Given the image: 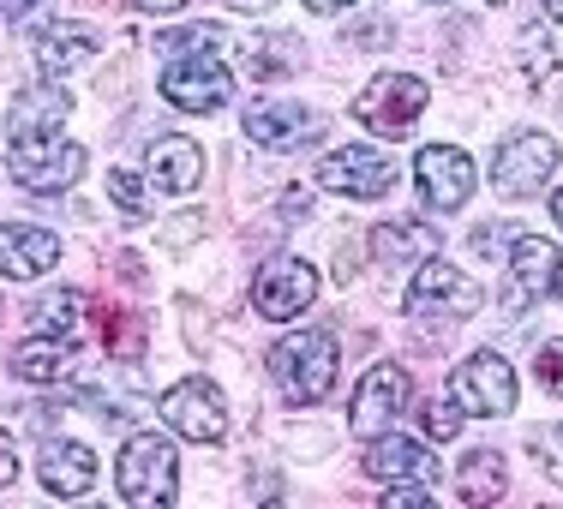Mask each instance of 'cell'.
Listing matches in <instances>:
<instances>
[{
    "instance_id": "23",
    "label": "cell",
    "mask_w": 563,
    "mask_h": 509,
    "mask_svg": "<svg viewBox=\"0 0 563 509\" xmlns=\"http://www.w3.org/2000/svg\"><path fill=\"white\" fill-rule=\"evenodd\" d=\"M12 372L24 384H60L73 372V354H66L60 336H36V342H19L12 347Z\"/></svg>"
},
{
    "instance_id": "14",
    "label": "cell",
    "mask_w": 563,
    "mask_h": 509,
    "mask_svg": "<svg viewBox=\"0 0 563 509\" xmlns=\"http://www.w3.org/2000/svg\"><path fill=\"white\" fill-rule=\"evenodd\" d=\"M408 396H413L408 366H372L366 378H360V390H354V432L372 438L378 425H390L396 413L408 408Z\"/></svg>"
},
{
    "instance_id": "30",
    "label": "cell",
    "mask_w": 563,
    "mask_h": 509,
    "mask_svg": "<svg viewBox=\"0 0 563 509\" xmlns=\"http://www.w3.org/2000/svg\"><path fill=\"white\" fill-rule=\"evenodd\" d=\"M384 504H390V509H432V491L413 486V479H401V486L384 491Z\"/></svg>"
},
{
    "instance_id": "4",
    "label": "cell",
    "mask_w": 563,
    "mask_h": 509,
    "mask_svg": "<svg viewBox=\"0 0 563 509\" xmlns=\"http://www.w3.org/2000/svg\"><path fill=\"white\" fill-rule=\"evenodd\" d=\"M120 498L151 504V509H168L180 498V462H174L168 438L132 432L126 444H120Z\"/></svg>"
},
{
    "instance_id": "5",
    "label": "cell",
    "mask_w": 563,
    "mask_h": 509,
    "mask_svg": "<svg viewBox=\"0 0 563 509\" xmlns=\"http://www.w3.org/2000/svg\"><path fill=\"white\" fill-rule=\"evenodd\" d=\"M420 109H426V78L413 73H384L354 97V120L372 126L378 139H408L420 126Z\"/></svg>"
},
{
    "instance_id": "2",
    "label": "cell",
    "mask_w": 563,
    "mask_h": 509,
    "mask_svg": "<svg viewBox=\"0 0 563 509\" xmlns=\"http://www.w3.org/2000/svg\"><path fill=\"white\" fill-rule=\"evenodd\" d=\"M7 168L19 174V186L31 192H66L85 174V144H73L60 126H12Z\"/></svg>"
},
{
    "instance_id": "18",
    "label": "cell",
    "mask_w": 563,
    "mask_h": 509,
    "mask_svg": "<svg viewBox=\"0 0 563 509\" xmlns=\"http://www.w3.org/2000/svg\"><path fill=\"white\" fill-rule=\"evenodd\" d=\"M144 174H151L163 192L180 198V192H198V180H205V156H198L192 139L174 132V139H156L151 151H144Z\"/></svg>"
},
{
    "instance_id": "7",
    "label": "cell",
    "mask_w": 563,
    "mask_h": 509,
    "mask_svg": "<svg viewBox=\"0 0 563 509\" xmlns=\"http://www.w3.org/2000/svg\"><path fill=\"white\" fill-rule=\"evenodd\" d=\"M563 163L558 139L552 132H516V139L498 144V168H492V180H498L504 198H533L552 186V174Z\"/></svg>"
},
{
    "instance_id": "32",
    "label": "cell",
    "mask_w": 563,
    "mask_h": 509,
    "mask_svg": "<svg viewBox=\"0 0 563 509\" xmlns=\"http://www.w3.org/2000/svg\"><path fill=\"white\" fill-rule=\"evenodd\" d=\"M31 7H36V0H0V19L19 24V19H31Z\"/></svg>"
},
{
    "instance_id": "6",
    "label": "cell",
    "mask_w": 563,
    "mask_h": 509,
    "mask_svg": "<svg viewBox=\"0 0 563 509\" xmlns=\"http://www.w3.org/2000/svg\"><path fill=\"white\" fill-rule=\"evenodd\" d=\"M450 396H455V408L479 413V420H498V413L516 408V366L504 354H492V347H479V354H467L450 372Z\"/></svg>"
},
{
    "instance_id": "21",
    "label": "cell",
    "mask_w": 563,
    "mask_h": 509,
    "mask_svg": "<svg viewBox=\"0 0 563 509\" xmlns=\"http://www.w3.org/2000/svg\"><path fill=\"white\" fill-rule=\"evenodd\" d=\"M85 294L78 288H55V294H43V300L31 306V324H36V336H60V342H78L85 336Z\"/></svg>"
},
{
    "instance_id": "24",
    "label": "cell",
    "mask_w": 563,
    "mask_h": 509,
    "mask_svg": "<svg viewBox=\"0 0 563 509\" xmlns=\"http://www.w3.org/2000/svg\"><path fill=\"white\" fill-rule=\"evenodd\" d=\"M420 252H438V228H420V222H378L372 228V258L378 264H408Z\"/></svg>"
},
{
    "instance_id": "29",
    "label": "cell",
    "mask_w": 563,
    "mask_h": 509,
    "mask_svg": "<svg viewBox=\"0 0 563 509\" xmlns=\"http://www.w3.org/2000/svg\"><path fill=\"white\" fill-rule=\"evenodd\" d=\"M540 384L552 396H563V342H545L540 347Z\"/></svg>"
},
{
    "instance_id": "15",
    "label": "cell",
    "mask_w": 563,
    "mask_h": 509,
    "mask_svg": "<svg viewBox=\"0 0 563 509\" xmlns=\"http://www.w3.org/2000/svg\"><path fill=\"white\" fill-rule=\"evenodd\" d=\"M246 139L264 144V151H300V144L318 139V114L306 102H252L246 109Z\"/></svg>"
},
{
    "instance_id": "19",
    "label": "cell",
    "mask_w": 563,
    "mask_h": 509,
    "mask_svg": "<svg viewBox=\"0 0 563 509\" xmlns=\"http://www.w3.org/2000/svg\"><path fill=\"white\" fill-rule=\"evenodd\" d=\"M36 479L55 498H85L97 486V455H90V444H48L43 462H36Z\"/></svg>"
},
{
    "instance_id": "34",
    "label": "cell",
    "mask_w": 563,
    "mask_h": 509,
    "mask_svg": "<svg viewBox=\"0 0 563 509\" xmlns=\"http://www.w3.org/2000/svg\"><path fill=\"white\" fill-rule=\"evenodd\" d=\"M139 12H174V7H186V0H132Z\"/></svg>"
},
{
    "instance_id": "13",
    "label": "cell",
    "mask_w": 563,
    "mask_h": 509,
    "mask_svg": "<svg viewBox=\"0 0 563 509\" xmlns=\"http://www.w3.org/2000/svg\"><path fill=\"white\" fill-rule=\"evenodd\" d=\"M312 300H318V270L306 258H276V264H264L258 283H252V306H258L264 318H300Z\"/></svg>"
},
{
    "instance_id": "12",
    "label": "cell",
    "mask_w": 563,
    "mask_h": 509,
    "mask_svg": "<svg viewBox=\"0 0 563 509\" xmlns=\"http://www.w3.org/2000/svg\"><path fill=\"white\" fill-rule=\"evenodd\" d=\"M312 180L330 186V192H342V198H384L396 180V168H390V156H378L372 144H347V151H330L324 163H318Z\"/></svg>"
},
{
    "instance_id": "1",
    "label": "cell",
    "mask_w": 563,
    "mask_h": 509,
    "mask_svg": "<svg viewBox=\"0 0 563 509\" xmlns=\"http://www.w3.org/2000/svg\"><path fill=\"white\" fill-rule=\"evenodd\" d=\"M163 55H168V73H163V97L186 114H217L234 90L228 78V55H222V31L217 24H186V31L163 36Z\"/></svg>"
},
{
    "instance_id": "31",
    "label": "cell",
    "mask_w": 563,
    "mask_h": 509,
    "mask_svg": "<svg viewBox=\"0 0 563 509\" xmlns=\"http://www.w3.org/2000/svg\"><path fill=\"white\" fill-rule=\"evenodd\" d=\"M12 479H19V455H12L7 432H0V486H12Z\"/></svg>"
},
{
    "instance_id": "33",
    "label": "cell",
    "mask_w": 563,
    "mask_h": 509,
    "mask_svg": "<svg viewBox=\"0 0 563 509\" xmlns=\"http://www.w3.org/2000/svg\"><path fill=\"white\" fill-rule=\"evenodd\" d=\"M552 438H558V455H552V462H545V474H552V479H558V486H563V425H558V432H552Z\"/></svg>"
},
{
    "instance_id": "37",
    "label": "cell",
    "mask_w": 563,
    "mask_h": 509,
    "mask_svg": "<svg viewBox=\"0 0 563 509\" xmlns=\"http://www.w3.org/2000/svg\"><path fill=\"white\" fill-rule=\"evenodd\" d=\"M552 217H558V228H563V186L552 192Z\"/></svg>"
},
{
    "instance_id": "27",
    "label": "cell",
    "mask_w": 563,
    "mask_h": 509,
    "mask_svg": "<svg viewBox=\"0 0 563 509\" xmlns=\"http://www.w3.org/2000/svg\"><path fill=\"white\" fill-rule=\"evenodd\" d=\"M294 60V43L276 55V43H252V55H246V78H271V73H282V66Z\"/></svg>"
},
{
    "instance_id": "25",
    "label": "cell",
    "mask_w": 563,
    "mask_h": 509,
    "mask_svg": "<svg viewBox=\"0 0 563 509\" xmlns=\"http://www.w3.org/2000/svg\"><path fill=\"white\" fill-rule=\"evenodd\" d=\"M516 55L528 60V78H533V85H545V78L558 73V48H552V36H545V31H521Z\"/></svg>"
},
{
    "instance_id": "35",
    "label": "cell",
    "mask_w": 563,
    "mask_h": 509,
    "mask_svg": "<svg viewBox=\"0 0 563 509\" xmlns=\"http://www.w3.org/2000/svg\"><path fill=\"white\" fill-rule=\"evenodd\" d=\"M312 12H336V7H354V0H306Z\"/></svg>"
},
{
    "instance_id": "38",
    "label": "cell",
    "mask_w": 563,
    "mask_h": 509,
    "mask_svg": "<svg viewBox=\"0 0 563 509\" xmlns=\"http://www.w3.org/2000/svg\"><path fill=\"white\" fill-rule=\"evenodd\" d=\"M492 7H504V0H492Z\"/></svg>"
},
{
    "instance_id": "28",
    "label": "cell",
    "mask_w": 563,
    "mask_h": 509,
    "mask_svg": "<svg viewBox=\"0 0 563 509\" xmlns=\"http://www.w3.org/2000/svg\"><path fill=\"white\" fill-rule=\"evenodd\" d=\"M426 432H432L438 444L462 432V413H455V401H426Z\"/></svg>"
},
{
    "instance_id": "16",
    "label": "cell",
    "mask_w": 563,
    "mask_h": 509,
    "mask_svg": "<svg viewBox=\"0 0 563 509\" xmlns=\"http://www.w3.org/2000/svg\"><path fill=\"white\" fill-rule=\"evenodd\" d=\"M60 240L36 222H0V276L7 283H31V276L55 270Z\"/></svg>"
},
{
    "instance_id": "10",
    "label": "cell",
    "mask_w": 563,
    "mask_h": 509,
    "mask_svg": "<svg viewBox=\"0 0 563 509\" xmlns=\"http://www.w3.org/2000/svg\"><path fill=\"white\" fill-rule=\"evenodd\" d=\"M413 186L432 210H462L474 198V156L455 151V144H426L413 156Z\"/></svg>"
},
{
    "instance_id": "22",
    "label": "cell",
    "mask_w": 563,
    "mask_h": 509,
    "mask_svg": "<svg viewBox=\"0 0 563 509\" xmlns=\"http://www.w3.org/2000/svg\"><path fill=\"white\" fill-rule=\"evenodd\" d=\"M455 491H462L467 504H498L509 491V462L498 450H474L462 467H455Z\"/></svg>"
},
{
    "instance_id": "26",
    "label": "cell",
    "mask_w": 563,
    "mask_h": 509,
    "mask_svg": "<svg viewBox=\"0 0 563 509\" xmlns=\"http://www.w3.org/2000/svg\"><path fill=\"white\" fill-rule=\"evenodd\" d=\"M109 192H114V204L126 210V217H144V180L132 168H114L109 174Z\"/></svg>"
},
{
    "instance_id": "9",
    "label": "cell",
    "mask_w": 563,
    "mask_h": 509,
    "mask_svg": "<svg viewBox=\"0 0 563 509\" xmlns=\"http://www.w3.org/2000/svg\"><path fill=\"white\" fill-rule=\"evenodd\" d=\"M163 420L186 438V444H222L228 438V401L210 378H180L163 396Z\"/></svg>"
},
{
    "instance_id": "17",
    "label": "cell",
    "mask_w": 563,
    "mask_h": 509,
    "mask_svg": "<svg viewBox=\"0 0 563 509\" xmlns=\"http://www.w3.org/2000/svg\"><path fill=\"white\" fill-rule=\"evenodd\" d=\"M366 474L384 479V486H401V479H413V486H432V479H438V462H432V450H426L420 438H372Z\"/></svg>"
},
{
    "instance_id": "3",
    "label": "cell",
    "mask_w": 563,
    "mask_h": 509,
    "mask_svg": "<svg viewBox=\"0 0 563 509\" xmlns=\"http://www.w3.org/2000/svg\"><path fill=\"white\" fill-rule=\"evenodd\" d=\"M271 372H276V390L288 396L294 408L324 401L330 384H336V336H324V330H294V336L276 342Z\"/></svg>"
},
{
    "instance_id": "8",
    "label": "cell",
    "mask_w": 563,
    "mask_h": 509,
    "mask_svg": "<svg viewBox=\"0 0 563 509\" xmlns=\"http://www.w3.org/2000/svg\"><path fill=\"white\" fill-rule=\"evenodd\" d=\"M563 288V252L540 234H521L509 252V283H504V306L509 312H533L545 294Z\"/></svg>"
},
{
    "instance_id": "20",
    "label": "cell",
    "mask_w": 563,
    "mask_h": 509,
    "mask_svg": "<svg viewBox=\"0 0 563 509\" xmlns=\"http://www.w3.org/2000/svg\"><path fill=\"white\" fill-rule=\"evenodd\" d=\"M90 55H97V31H90V24H78V19H60V24H48V31L36 36V66H43L48 78L85 66Z\"/></svg>"
},
{
    "instance_id": "36",
    "label": "cell",
    "mask_w": 563,
    "mask_h": 509,
    "mask_svg": "<svg viewBox=\"0 0 563 509\" xmlns=\"http://www.w3.org/2000/svg\"><path fill=\"white\" fill-rule=\"evenodd\" d=\"M540 7H545V19H552V24H563V0H540Z\"/></svg>"
},
{
    "instance_id": "11",
    "label": "cell",
    "mask_w": 563,
    "mask_h": 509,
    "mask_svg": "<svg viewBox=\"0 0 563 509\" xmlns=\"http://www.w3.org/2000/svg\"><path fill=\"white\" fill-rule=\"evenodd\" d=\"M401 300H408L413 318H474L479 312V283L467 270H450V264H426Z\"/></svg>"
}]
</instances>
